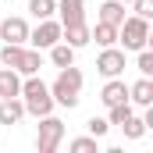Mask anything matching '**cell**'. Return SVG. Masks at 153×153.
I'll use <instances>...</instances> for the list:
<instances>
[{
  "instance_id": "obj_1",
  "label": "cell",
  "mask_w": 153,
  "mask_h": 153,
  "mask_svg": "<svg viewBox=\"0 0 153 153\" xmlns=\"http://www.w3.org/2000/svg\"><path fill=\"white\" fill-rule=\"evenodd\" d=\"M82 82H85L82 68H75V64L61 68L57 78L50 82V96H53V103H57V107H68V111L78 107V100H82Z\"/></svg>"
},
{
  "instance_id": "obj_2",
  "label": "cell",
  "mask_w": 153,
  "mask_h": 153,
  "mask_svg": "<svg viewBox=\"0 0 153 153\" xmlns=\"http://www.w3.org/2000/svg\"><path fill=\"white\" fill-rule=\"evenodd\" d=\"M22 103H25V114L32 117H43V114H53V96H50V85L36 75H22Z\"/></svg>"
},
{
  "instance_id": "obj_3",
  "label": "cell",
  "mask_w": 153,
  "mask_h": 153,
  "mask_svg": "<svg viewBox=\"0 0 153 153\" xmlns=\"http://www.w3.org/2000/svg\"><path fill=\"white\" fill-rule=\"evenodd\" d=\"M117 43H125V50L150 46V22L139 14H125V22L117 25Z\"/></svg>"
},
{
  "instance_id": "obj_4",
  "label": "cell",
  "mask_w": 153,
  "mask_h": 153,
  "mask_svg": "<svg viewBox=\"0 0 153 153\" xmlns=\"http://www.w3.org/2000/svg\"><path fill=\"white\" fill-rule=\"evenodd\" d=\"M64 143V121L53 114L39 117V132H36V150L39 153H57V146Z\"/></svg>"
},
{
  "instance_id": "obj_5",
  "label": "cell",
  "mask_w": 153,
  "mask_h": 153,
  "mask_svg": "<svg viewBox=\"0 0 153 153\" xmlns=\"http://www.w3.org/2000/svg\"><path fill=\"white\" fill-rule=\"evenodd\" d=\"M57 39H61V22H53V18H39L36 29H29V46L32 50H50Z\"/></svg>"
},
{
  "instance_id": "obj_6",
  "label": "cell",
  "mask_w": 153,
  "mask_h": 153,
  "mask_svg": "<svg viewBox=\"0 0 153 153\" xmlns=\"http://www.w3.org/2000/svg\"><path fill=\"white\" fill-rule=\"evenodd\" d=\"M96 71H100L103 78L125 75V50H117V46H103L100 57H96Z\"/></svg>"
},
{
  "instance_id": "obj_7",
  "label": "cell",
  "mask_w": 153,
  "mask_h": 153,
  "mask_svg": "<svg viewBox=\"0 0 153 153\" xmlns=\"http://www.w3.org/2000/svg\"><path fill=\"white\" fill-rule=\"evenodd\" d=\"M0 39H4V43H22V46H29V22H25V18H4V22H0Z\"/></svg>"
},
{
  "instance_id": "obj_8",
  "label": "cell",
  "mask_w": 153,
  "mask_h": 153,
  "mask_svg": "<svg viewBox=\"0 0 153 153\" xmlns=\"http://www.w3.org/2000/svg\"><path fill=\"white\" fill-rule=\"evenodd\" d=\"M128 103L132 107H153V78L143 75L139 82L128 85Z\"/></svg>"
},
{
  "instance_id": "obj_9",
  "label": "cell",
  "mask_w": 153,
  "mask_h": 153,
  "mask_svg": "<svg viewBox=\"0 0 153 153\" xmlns=\"http://www.w3.org/2000/svg\"><path fill=\"white\" fill-rule=\"evenodd\" d=\"M100 100H103V107H114L121 100H128V82L117 75V78H107V85L100 89Z\"/></svg>"
},
{
  "instance_id": "obj_10",
  "label": "cell",
  "mask_w": 153,
  "mask_h": 153,
  "mask_svg": "<svg viewBox=\"0 0 153 153\" xmlns=\"http://www.w3.org/2000/svg\"><path fill=\"white\" fill-rule=\"evenodd\" d=\"M61 39H64L68 46L82 50V46H89V25H85V22H71V25H61Z\"/></svg>"
},
{
  "instance_id": "obj_11",
  "label": "cell",
  "mask_w": 153,
  "mask_h": 153,
  "mask_svg": "<svg viewBox=\"0 0 153 153\" xmlns=\"http://www.w3.org/2000/svg\"><path fill=\"white\" fill-rule=\"evenodd\" d=\"M57 22L71 25V22H85V0H57Z\"/></svg>"
},
{
  "instance_id": "obj_12",
  "label": "cell",
  "mask_w": 153,
  "mask_h": 153,
  "mask_svg": "<svg viewBox=\"0 0 153 153\" xmlns=\"http://www.w3.org/2000/svg\"><path fill=\"white\" fill-rule=\"evenodd\" d=\"M22 117H25L22 96H4V100H0V125H18Z\"/></svg>"
},
{
  "instance_id": "obj_13",
  "label": "cell",
  "mask_w": 153,
  "mask_h": 153,
  "mask_svg": "<svg viewBox=\"0 0 153 153\" xmlns=\"http://www.w3.org/2000/svg\"><path fill=\"white\" fill-rule=\"evenodd\" d=\"M46 53H50V64H53V68H68V64H75V46H68L64 39H57Z\"/></svg>"
},
{
  "instance_id": "obj_14",
  "label": "cell",
  "mask_w": 153,
  "mask_h": 153,
  "mask_svg": "<svg viewBox=\"0 0 153 153\" xmlns=\"http://www.w3.org/2000/svg\"><path fill=\"white\" fill-rule=\"evenodd\" d=\"M39 68H43V50H32V46H25V53H22V61H18V75H39Z\"/></svg>"
},
{
  "instance_id": "obj_15",
  "label": "cell",
  "mask_w": 153,
  "mask_h": 153,
  "mask_svg": "<svg viewBox=\"0 0 153 153\" xmlns=\"http://www.w3.org/2000/svg\"><path fill=\"white\" fill-rule=\"evenodd\" d=\"M89 43H100V46H117V25L96 22V29H89Z\"/></svg>"
},
{
  "instance_id": "obj_16",
  "label": "cell",
  "mask_w": 153,
  "mask_h": 153,
  "mask_svg": "<svg viewBox=\"0 0 153 153\" xmlns=\"http://www.w3.org/2000/svg\"><path fill=\"white\" fill-rule=\"evenodd\" d=\"M22 93V75L14 68H0V100L4 96H18Z\"/></svg>"
},
{
  "instance_id": "obj_17",
  "label": "cell",
  "mask_w": 153,
  "mask_h": 153,
  "mask_svg": "<svg viewBox=\"0 0 153 153\" xmlns=\"http://www.w3.org/2000/svg\"><path fill=\"white\" fill-rule=\"evenodd\" d=\"M125 7H128V4H121V0H103V4H100V22L121 25V22H125Z\"/></svg>"
},
{
  "instance_id": "obj_18",
  "label": "cell",
  "mask_w": 153,
  "mask_h": 153,
  "mask_svg": "<svg viewBox=\"0 0 153 153\" xmlns=\"http://www.w3.org/2000/svg\"><path fill=\"white\" fill-rule=\"evenodd\" d=\"M117 128H121V132H125V139H132V143H139V139L150 132V128H146V121H143V117H135V114L128 117V121H121Z\"/></svg>"
},
{
  "instance_id": "obj_19",
  "label": "cell",
  "mask_w": 153,
  "mask_h": 153,
  "mask_svg": "<svg viewBox=\"0 0 153 153\" xmlns=\"http://www.w3.org/2000/svg\"><path fill=\"white\" fill-rule=\"evenodd\" d=\"M22 53H25L22 43H4V46H0V64H4V68H18Z\"/></svg>"
},
{
  "instance_id": "obj_20",
  "label": "cell",
  "mask_w": 153,
  "mask_h": 153,
  "mask_svg": "<svg viewBox=\"0 0 153 153\" xmlns=\"http://www.w3.org/2000/svg\"><path fill=\"white\" fill-rule=\"evenodd\" d=\"M29 11H32V18H53L57 14V0H29Z\"/></svg>"
},
{
  "instance_id": "obj_21",
  "label": "cell",
  "mask_w": 153,
  "mask_h": 153,
  "mask_svg": "<svg viewBox=\"0 0 153 153\" xmlns=\"http://www.w3.org/2000/svg\"><path fill=\"white\" fill-rule=\"evenodd\" d=\"M107 111H111V114H107V121H111V125H121V121H128V117L135 114L128 100H121V103H114V107H107Z\"/></svg>"
},
{
  "instance_id": "obj_22",
  "label": "cell",
  "mask_w": 153,
  "mask_h": 153,
  "mask_svg": "<svg viewBox=\"0 0 153 153\" xmlns=\"http://www.w3.org/2000/svg\"><path fill=\"white\" fill-rule=\"evenodd\" d=\"M68 150L71 153H96V139H93V135H78V139L68 143Z\"/></svg>"
},
{
  "instance_id": "obj_23",
  "label": "cell",
  "mask_w": 153,
  "mask_h": 153,
  "mask_svg": "<svg viewBox=\"0 0 153 153\" xmlns=\"http://www.w3.org/2000/svg\"><path fill=\"white\" fill-rule=\"evenodd\" d=\"M85 128H89V135H93V139H103V135L111 132V121H107V117H89V121H85Z\"/></svg>"
},
{
  "instance_id": "obj_24",
  "label": "cell",
  "mask_w": 153,
  "mask_h": 153,
  "mask_svg": "<svg viewBox=\"0 0 153 153\" xmlns=\"http://www.w3.org/2000/svg\"><path fill=\"white\" fill-rule=\"evenodd\" d=\"M139 57H135V68H139V75H153V53L150 46H143V50H135Z\"/></svg>"
},
{
  "instance_id": "obj_25",
  "label": "cell",
  "mask_w": 153,
  "mask_h": 153,
  "mask_svg": "<svg viewBox=\"0 0 153 153\" xmlns=\"http://www.w3.org/2000/svg\"><path fill=\"white\" fill-rule=\"evenodd\" d=\"M132 11H135L139 18L150 22V18H153V0H132Z\"/></svg>"
},
{
  "instance_id": "obj_26",
  "label": "cell",
  "mask_w": 153,
  "mask_h": 153,
  "mask_svg": "<svg viewBox=\"0 0 153 153\" xmlns=\"http://www.w3.org/2000/svg\"><path fill=\"white\" fill-rule=\"evenodd\" d=\"M121 4H132V0H121Z\"/></svg>"
}]
</instances>
